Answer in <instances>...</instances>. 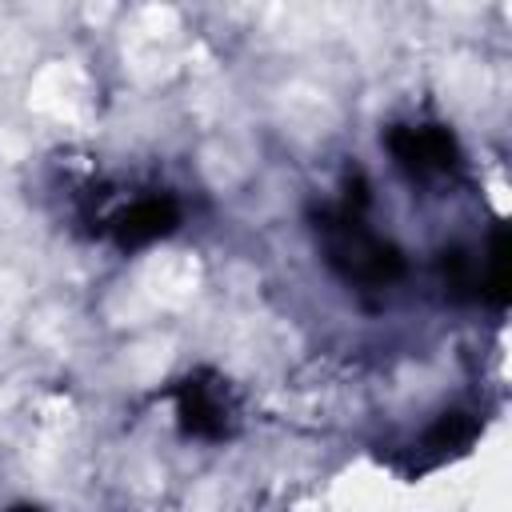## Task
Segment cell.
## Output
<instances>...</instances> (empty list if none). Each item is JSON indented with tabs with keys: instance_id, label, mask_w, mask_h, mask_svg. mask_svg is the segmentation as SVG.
<instances>
[{
	"instance_id": "cell-1",
	"label": "cell",
	"mask_w": 512,
	"mask_h": 512,
	"mask_svg": "<svg viewBox=\"0 0 512 512\" xmlns=\"http://www.w3.org/2000/svg\"><path fill=\"white\" fill-rule=\"evenodd\" d=\"M316 236L324 244V260L360 288H388L404 276V256L392 240H384L380 232L368 228V220L360 216V208L340 204V208H324L316 220Z\"/></svg>"
},
{
	"instance_id": "cell-2",
	"label": "cell",
	"mask_w": 512,
	"mask_h": 512,
	"mask_svg": "<svg viewBox=\"0 0 512 512\" xmlns=\"http://www.w3.org/2000/svg\"><path fill=\"white\" fill-rule=\"evenodd\" d=\"M176 420H180L184 436L224 440L236 428V400L220 376L196 372L176 384Z\"/></svg>"
},
{
	"instance_id": "cell-3",
	"label": "cell",
	"mask_w": 512,
	"mask_h": 512,
	"mask_svg": "<svg viewBox=\"0 0 512 512\" xmlns=\"http://www.w3.org/2000/svg\"><path fill=\"white\" fill-rule=\"evenodd\" d=\"M388 152L412 180H436L460 168V144L444 124H396Z\"/></svg>"
},
{
	"instance_id": "cell-4",
	"label": "cell",
	"mask_w": 512,
	"mask_h": 512,
	"mask_svg": "<svg viewBox=\"0 0 512 512\" xmlns=\"http://www.w3.org/2000/svg\"><path fill=\"white\" fill-rule=\"evenodd\" d=\"M176 224H180V204L172 196H140L108 220V236L116 240V248L136 252L176 232Z\"/></svg>"
},
{
	"instance_id": "cell-5",
	"label": "cell",
	"mask_w": 512,
	"mask_h": 512,
	"mask_svg": "<svg viewBox=\"0 0 512 512\" xmlns=\"http://www.w3.org/2000/svg\"><path fill=\"white\" fill-rule=\"evenodd\" d=\"M472 436H476V420H472L468 412H444V416L428 428L420 452H428V460L436 464V460H444V456L464 452V448L472 444Z\"/></svg>"
},
{
	"instance_id": "cell-6",
	"label": "cell",
	"mask_w": 512,
	"mask_h": 512,
	"mask_svg": "<svg viewBox=\"0 0 512 512\" xmlns=\"http://www.w3.org/2000/svg\"><path fill=\"white\" fill-rule=\"evenodd\" d=\"M508 260H512V248H508V228H496L492 232V252H488V276L480 284V292L504 308L508 304Z\"/></svg>"
},
{
	"instance_id": "cell-7",
	"label": "cell",
	"mask_w": 512,
	"mask_h": 512,
	"mask_svg": "<svg viewBox=\"0 0 512 512\" xmlns=\"http://www.w3.org/2000/svg\"><path fill=\"white\" fill-rule=\"evenodd\" d=\"M440 268H444V284H448V292H452L456 300L480 296V268H476V256H468L464 248H448L444 260H440Z\"/></svg>"
}]
</instances>
